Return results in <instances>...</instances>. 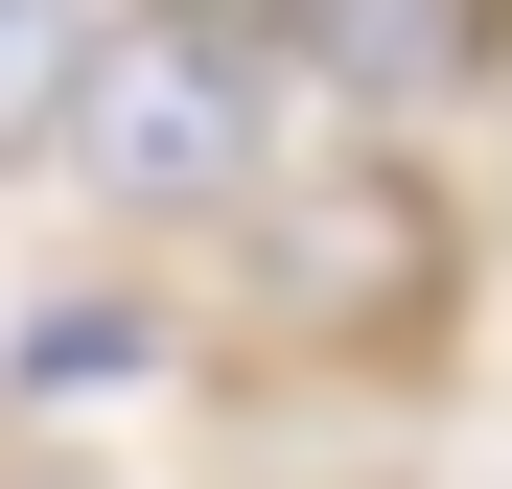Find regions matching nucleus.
<instances>
[{
  "instance_id": "nucleus-2",
  "label": "nucleus",
  "mask_w": 512,
  "mask_h": 489,
  "mask_svg": "<svg viewBox=\"0 0 512 489\" xmlns=\"http://www.w3.org/2000/svg\"><path fill=\"white\" fill-rule=\"evenodd\" d=\"M303 70L350 117H443L466 70H489V0H303Z\"/></svg>"
},
{
  "instance_id": "nucleus-1",
  "label": "nucleus",
  "mask_w": 512,
  "mask_h": 489,
  "mask_svg": "<svg viewBox=\"0 0 512 489\" xmlns=\"http://www.w3.org/2000/svg\"><path fill=\"white\" fill-rule=\"evenodd\" d=\"M47 163H70L94 210H140V233H210V210L280 187V47L210 24V0L94 24V70H70V140H47Z\"/></svg>"
},
{
  "instance_id": "nucleus-3",
  "label": "nucleus",
  "mask_w": 512,
  "mask_h": 489,
  "mask_svg": "<svg viewBox=\"0 0 512 489\" xmlns=\"http://www.w3.org/2000/svg\"><path fill=\"white\" fill-rule=\"evenodd\" d=\"M70 70H94V0H0V163L70 140Z\"/></svg>"
}]
</instances>
